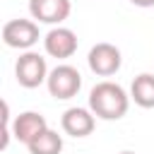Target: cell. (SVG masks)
<instances>
[{
	"label": "cell",
	"mask_w": 154,
	"mask_h": 154,
	"mask_svg": "<svg viewBox=\"0 0 154 154\" xmlns=\"http://www.w3.org/2000/svg\"><path fill=\"white\" fill-rule=\"evenodd\" d=\"M130 108L128 91L116 82H99L89 91V111L101 120H120Z\"/></svg>",
	"instance_id": "6da1fadb"
},
{
	"label": "cell",
	"mask_w": 154,
	"mask_h": 154,
	"mask_svg": "<svg viewBox=\"0 0 154 154\" xmlns=\"http://www.w3.org/2000/svg\"><path fill=\"white\" fill-rule=\"evenodd\" d=\"M48 65H46V58L41 53H34V51H26L17 58L14 63V77L17 82L24 87V89H36L41 87L46 79H48Z\"/></svg>",
	"instance_id": "7a4b0ae2"
},
{
	"label": "cell",
	"mask_w": 154,
	"mask_h": 154,
	"mask_svg": "<svg viewBox=\"0 0 154 154\" xmlns=\"http://www.w3.org/2000/svg\"><path fill=\"white\" fill-rule=\"evenodd\" d=\"M46 87H48V94H51L53 99L65 101V99H72V96L79 91V87H82V75H79L77 67L63 63V65H55V67L48 72Z\"/></svg>",
	"instance_id": "3957f363"
},
{
	"label": "cell",
	"mask_w": 154,
	"mask_h": 154,
	"mask_svg": "<svg viewBox=\"0 0 154 154\" xmlns=\"http://www.w3.org/2000/svg\"><path fill=\"white\" fill-rule=\"evenodd\" d=\"M87 63H89V70H91L94 75H99V77H111V75H116V72L120 70L123 55H120V48H118V46L101 41V43L91 46V51H89V55H87Z\"/></svg>",
	"instance_id": "277c9868"
},
{
	"label": "cell",
	"mask_w": 154,
	"mask_h": 154,
	"mask_svg": "<svg viewBox=\"0 0 154 154\" xmlns=\"http://www.w3.org/2000/svg\"><path fill=\"white\" fill-rule=\"evenodd\" d=\"M2 41L10 48H19V51H29L36 41H38V24L31 19H10L2 26Z\"/></svg>",
	"instance_id": "5b68a950"
},
{
	"label": "cell",
	"mask_w": 154,
	"mask_h": 154,
	"mask_svg": "<svg viewBox=\"0 0 154 154\" xmlns=\"http://www.w3.org/2000/svg\"><path fill=\"white\" fill-rule=\"evenodd\" d=\"M43 48L51 58H58V60L72 58L77 51V34L67 26H53L43 36Z\"/></svg>",
	"instance_id": "8992f818"
},
{
	"label": "cell",
	"mask_w": 154,
	"mask_h": 154,
	"mask_svg": "<svg viewBox=\"0 0 154 154\" xmlns=\"http://www.w3.org/2000/svg\"><path fill=\"white\" fill-rule=\"evenodd\" d=\"M70 0H29V12L43 24H60L70 17Z\"/></svg>",
	"instance_id": "52a82bcc"
},
{
	"label": "cell",
	"mask_w": 154,
	"mask_h": 154,
	"mask_svg": "<svg viewBox=\"0 0 154 154\" xmlns=\"http://www.w3.org/2000/svg\"><path fill=\"white\" fill-rule=\"evenodd\" d=\"M48 130V123H46V118L41 116V113H36V111H24V113H19L17 118H14V123H12V135L19 140V142H24V144H31L38 135H43Z\"/></svg>",
	"instance_id": "ba28073f"
},
{
	"label": "cell",
	"mask_w": 154,
	"mask_h": 154,
	"mask_svg": "<svg viewBox=\"0 0 154 154\" xmlns=\"http://www.w3.org/2000/svg\"><path fill=\"white\" fill-rule=\"evenodd\" d=\"M60 125H63V130H65L67 135H72V137H87V135L94 132L96 120H94V113H91L89 108L72 106V108H67V111L63 113Z\"/></svg>",
	"instance_id": "9c48e42d"
},
{
	"label": "cell",
	"mask_w": 154,
	"mask_h": 154,
	"mask_svg": "<svg viewBox=\"0 0 154 154\" xmlns=\"http://www.w3.org/2000/svg\"><path fill=\"white\" fill-rule=\"evenodd\" d=\"M130 99L142 108H154V75L149 72L137 75L130 87Z\"/></svg>",
	"instance_id": "30bf717a"
},
{
	"label": "cell",
	"mask_w": 154,
	"mask_h": 154,
	"mask_svg": "<svg viewBox=\"0 0 154 154\" xmlns=\"http://www.w3.org/2000/svg\"><path fill=\"white\" fill-rule=\"evenodd\" d=\"M29 154H60L63 152V137L55 130H46L43 135H38L31 144H26Z\"/></svg>",
	"instance_id": "8fae6325"
},
{
	"label": "cell",
	"mask_w": 154,
	"mask_h": 154,
	"mask_svg": "<svg viewBox=\"0 0 154 154\" xmlns=\"http://www.w3.org/2000/svg\"><path fill=\"white\" fill-rule=\"evenodd\" d=\"M130 2L137 7H154V0H130Z\"/></svg>",
	"instance_id": "7c38bea8"
},
{
	"label": "cell",
	"mask_w": 154,
	"mask_h": 154,
	"mask_svg": "<svg viewBox=\"0 0 154 154\" xmlns=\"http://www.w3.org/2000/svg\"><path fill=\"white\" fill-rule=\"evenodd\" d=\"M120 154H135V152H120Z\"/></svg>",
	"instance_id": "4fadbf2b"
}]
</instances>
